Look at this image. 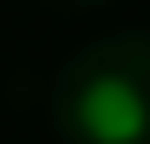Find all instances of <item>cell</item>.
Segmentation results:
<instances>
[{"mask_svg": "<svg viewBox=\"0 0 150 144\" xmlns=\"http://www.w3.org/2000/svg\"><path fill=\"white\" fill-rule=\"evenodd\" d=\"M75 121L93 144H139L150 133V104L127 75H98L75 98Z\"/></svg>", "mask_w": 150, "mask_h": 144, "instance_id": "obj_1", "label": "cell"}]
</instances>
